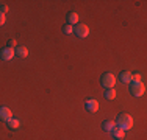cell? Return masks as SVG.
Listing matches in <instances>:
<instances>
[{
    "mask_svg": "<svg viewBox=\"0 0 147 140\" xmlns=\"http://www.w3.org/2000/svg\"><path fill=\"white\" fill-rule=\"evenodd\" d=\"M116 126L119 129H122V131H128L133 126V118L128 114H121L116 120Z\"/></svg>",
    "mask_w": 147,
    "mask_h": 140,
    "instance_id": "cell-1",
    "label": "cell"
},
{
    "mask_svg": "<svg viewBox=\"0 0 147 140\" xmlns=\"http://www.w3.org/2000/svg\"><path fill=\"white\" fill-rule=\"evenodd\" d=\"M131 95L133 97H142L146 92V84L142 81H131Z\"/></svg>",
    "mask_w": 147,
    "mask_h": 140,
    "instance_id": "cell-2",
    "label": "cell"
},
{
    "mask_svg": "<svg viewBox=\"0 0 147 140\" xmlns=\"http://www.w3.org/2000/svg\"><path fill=\"white\" fill-rule=\"evenodd\" d=\"M100 81H102L103 87H107V89H113L114 84H116V76H114L113 73H103L102 78H100Z\"/></svg>",
    "mask_w": 147,
    "mask_h": 140,
    "instance_id": "cell-3",
    "label": "cell"
},
{
    "mask_svg": "<svg viewBox=\"0 0 147 140\" xmlns=\"http://www.w3.org/2000/svg\"><path fill=\"white\" fill-rule=\"evenodd\" d=\"M74 31H75V34L78 37H82V39L89 34V28H88V25H85V23H77L75 28H74Z\"/></svg>",
    "mask_w": 147,
    "mask_h": 140,
    "instance_id": "cell-4",
    "label": "cell"
},
{
    "mask_svg": "<svg viewBox=\"0 0 147 140\" xmlns=\"http://www.w3.org/2000/svg\"><path fill=\"white\" fill-rule=\"evenodd\" d=\"M14 55H16L14 48L6 47V48H3V50H0V58H2L3 61H9V59H13V56H14Z\"/></svg>",
    "mask_w": 147,
    "mask_h": 140,
    "instance_id": "cell-5",
    "label": "cell"
},
{
    "mask_svg": "<svg viewBox=\"0 0 147 140\" xmlns=\"http://www.w3.org/2000/svg\"><path fill=\"white\" fill-rule=\"evenodd\" d=\"M13 118V112L9 107H5V106H2L0 107V120L2 121H9Z\"/></svg>",
    "mask_w": 147,
    "mask_h": 140,
    "instance_id": "cell-6",
    "label": "cell"
},
{
    "mask_svg": "<svg viewBox=\"0 0 147 140\" xmlns=\"http://www.w3.org/2000/svg\"><path fill=\"white\" fill-rule=\"evenodd\" d=\"M85 107H86V111H89V112H96L99 109V103H97L96 100H88L85 104Z\"/></svg>",
    "mask_w": 147,
    "mask_h": 140,
    "instance_id": "cell-7",
    "label": "cell"
},
{
    "mask_svg": "<svg viewBox=\"0 0 147 140\" xmlns=\"http://www.w3.org/2000/svg\"><path fill=\"white\" fill-rule=\"evenodd\" d=\"M121 81L124 84H130L133 81V73L131 72H122L121 73Z\"/></svg>",
    "mask_w": 147,
    "mask_h": 140,
    "instance_id": "cell-8",
    "label": "cell"
},
{
    "mask_svg": "<svg viewBox=\"0 0 147 140\" xmlns=\"http://www.w3.org/2000/svg\"><path fill=\"white\" fill-rule=\"evenodd\" d=\"M67 22H69V25H77L78 23V14H77L75 11H71L67 14Z\"/></svg>",
    "mask_w": 147,
    "mask_h": 140,
    "instance_id": "cell-9",
    "label": "cell"
},
{
    "mask_svg": "<svg viewBox=\"0 0 147 140\" xmlns=\"http://www.w3.org/2000/svg\"><path fill=\"white\" fill-rule=\"evenodd\" d=\"M14 51H16V55L19 56V58H27V56H28V48H27V47H24V45L17 47Z\"/></svg>",
    "mask_w": 147,
    "mask_h": 140,
    "instance_id": "cell-10",
    "label": "cell"
},
{
    "mask_svg": "<svg viewBox=\"0 0 147 140\" xmlns=\"http://www.w3.org/2000/svg\"><path fill=\"white\" fill-rule=\"evenodd\" d=\"M114 128H116V121H113V120L103 121V129H105V131H113Z\"/></svg>",
    "mask_w": 147,
    "mask_h": 140,
    "instance_id": "cell-11",
    "label": "cell"
},
{
    "mask_svg": "<svg viewBox=\"0 0 147 140\" xmlns=\"http://www.w3.org/2000/svg\"><path fill=\"white\" fill-rule=\"evenodd\" d=\"M111 132H113V135H114V139H116V140L124 139V134H125V131H122V129H119V128H114Z\"/></svg>",
    "mask_w": 147,
    "mask_h": 140,
    "instance_id": "cell-12",
    "label": "cell"
},
{
    "mask_svg": "<svg viewBox=\"0 0 147 140\" xmlns=\"http://www.w3.org/2000/svg\"><path fill=\"white\" fill-rule=\"evenodd\" d=\"M8 126L11 129H19V126H20V121L17 120V118H11V120L8 121Z\"/></svg>",
    "mask_w": 147,
    "mask_h": 140,
    "instance_id": "cell-13",
    "label": "cell"
},
{
    "mask_svg": "<svg viewBox=\"0 0 147 140\" xmlns=\"http://www.w3.org/2000/svg\"><path fill=\"white\" fill-rule=\"evenodd\" d=\"M105 98H107V100H114V98H116V92H114L113 89L107 90V92H105Z\"/></svg>",
    "mask_w": 147,
    "mask_h": 140,
    "instance_id": "cell-14",
    "label": "cell"
},
{
    "mask_svg": "<svg viewBox=\"0 0 147 140\" xmlns=\"http://www.w3.org/2000/svg\"><path fill=\"white\" fill-rule=\"evenodd\" d=\"M63 31H64L66 34H72V33H74V27L67 23V25H64V27H63Z\"/></svg>",
    "mask_w": 147,
    "mask_h": 140,
    "instance_id": "cell-15",
    "label": "cell"
},
{
    "mask_svg": "<svg viewBox=\"0 0 147 140\" xmlns=\"http://www.w3.org/2000/svg\"><path fill=\"white\" fill-rule=\"evenodd\" d=\"M16 45H17L16 39H9V41H8V47H9V48H14Z\"/></svg>",
    "mask_w": 147,
    "mask_h": 140,
    "instance_id": "cell-16",
    "label": "cell"
},
{
    "mask_svg": "<svg viewBox=\"0 0 147 140\" xmlns=\"http://www.w3.org/2000/svg\"><path fill=\"white\" fill-rule=\"evenodd\" d=\"M5 20H6V17H5V14H2L0 13V27L3 25V23H5Z\"/></svg>",
    "mask_w": 147,
    "mask_h": 140,
    "instance_id": "cell-17",
    "label": "cell"
},
{
    "mask_svg": "<svg viewBox=\"0 0 147 140\" xmlns=\"http://www.w3.org/2000/svg\"><path fill=\"white\" fill-rule=\"evenodd\" d=\"M6 11H8V6H6V5H2V14H5Z\"/></svg>",
    "mask_w": 147,
    "mask_h": 140,
    "instance_id": "cell-18",
    "label": "cell"
},
{
    "mask_svg": "<svg viewBox=\"0 0 147 140\" xmlns=\"http://www.w3.org/2000/svg\"><path fill=\"white\" fill-rule=\"evenodd\" d=\"M0 13H2V5H0Z\"/></svg>",
    "mask_w": 147,
    "mask_h": 140,
    "instance_id": "cell-19",
    "label": "cell"
}]
</instances>
